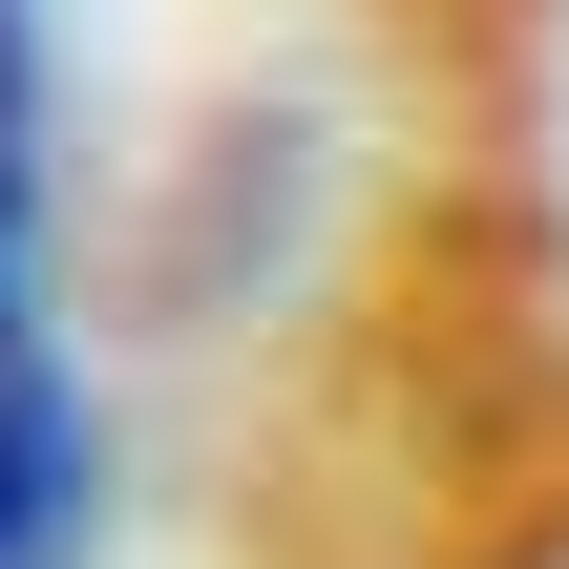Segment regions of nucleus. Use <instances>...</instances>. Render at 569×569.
<instances>
[{
	"instance_id": "nucleus-1",
	"label": "nucleus",
	"mask_w": 569,
	"mask_h": 569,
	"mask_svg": "<svg viewBox=\"0 0 569 569\" xmlns=\"http://www.w3.org/2000/svg\"><path fill=\"white\" fill-rule=\"evenodd\" d=\"M84 549V422L0 359V569H63Z\"/></svg>"
},
{
	"instance_id": "nucleus-2",
	"label": "nucleus",
	"mask_w": 569,
	"mask_h": 569,
	"mask_svg": "<svg viewBox=\"0 0 569 569\" xmlns=\"http://www.w3.org/2000/svg\"><path fill=\"white\" fill-rule=\"evenodd\" d=\"M21 190H42V84H21V0H0V338H21Z\"/></svg>"
}]
</instances>
